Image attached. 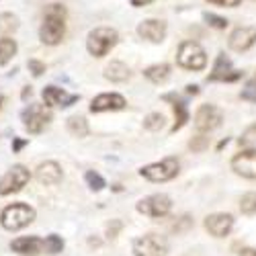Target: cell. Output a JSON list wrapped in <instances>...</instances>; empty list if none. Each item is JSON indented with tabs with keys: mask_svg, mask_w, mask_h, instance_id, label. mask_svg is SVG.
I'll return each mask as SVG.
<instances>
[{
	"mask_svg": "<svg viewBox=\"0 0 256 256\" xmlns=\"http://www.w3.org/2000/svg\"><path fill=\"white\" fill-rule=\"evenodd\" d=\"M188 148L193 152H203V150H207L209 148V138H205V136H195L193 140L188 142Z\"/></svg>",
	"mask_w": 256,
	"mask_h": 256,
	"instance_id": "f546056e",
	"label": "cell"
},
{
	"mask_svg": "<svg viewBox=\"0 0 256 256\" xmlns=\"http://www.w3.org/2000/svg\"><path fill=\"white\" fill-rule=\"evenodd\" d=\"M254 82H256V74H254Z\"/></svg>",
	"mask_w": 256,
	"mask_h": 256,
	"instance_id": "b9f144b4",
	"label": "cell"
},
{
	"mask_svg": "<svg viewBox=\"0 0 256 256\" xmlns=\"http://www.w3.org/2000/svg\"><path fill=\"white\" fill-rule=\"evenodd\" d=\"M140 174L152 182H166V180H172L176 174H178V160L168 156L160 162H154V164H148L140 170Z\"/></svg>",
	"mask_w": 256,
	"mask_h": 256,
	"instance_id": "5b68a950",
	"label": "cell"
},
{
	"mask_svg": "<svg viewBox=\"0 0 256 256\" xmlns=\"http://www.w3.org/2000/svg\"><path fill=\"white\" fill-rule=\"evenodd\" d=\"M244 74L238 72V70H234L232 68V62L230 58H226L224 54H220L218 62H216V66H213V72L209 74V82H236L240 80Z\"/></svg>",
	"mask_w": 256,
	"mask_h": 256,
	"instance_id": "8fae6325",
	"label": "cell"
},
{
	"mask_svg": "<svg viewBox=\"0 0 256 256\" xmlns=\"http://www.w3.org/2000/svg\"><path fill=\"white\" fill-rule=\"evenodd\" d=\"M222 121H224V113H222V109H218L216 104H201L197 109V113H195V127L201 134L218 130V127L222 125Z\"/></svg>",
	"mask_w": 256,
	"mask_h": 256,
	"instance_id": "52a82bcc",
	"label": "cell"
},
{
	"mask_svg": "<svg viewBox=\"0 0 256 256\" xmlns=\"http://www.w3.org/2000/svg\"><path fill=\"white\" fill-rule=\"evenodd\" d=\"M164 98H166V100H174V115H176V121H174V125H172V132L182 130L184 123L188 121V111H186V104H184L182 100H176L174 96H170V94H166Z\"/></svg>",
	"mask_w": 256,
	"mask_h": 256,
	"instance_id": "7402d4cb",
	"label": "cell"
},
{
	"mask_svg": "<svg viewBox=\"0 0 256 256\" xmlns=\"http://www.w3.org/2000/svg\"><path fill=\"white\" fill-rule=\"evenodd\" d=\"M138 33L142 39H148V41H152V44H162L164 37H166V23L160 18L142 20L140 27H138Z\"/></svg>",
	"mask_w": 256,
	"mask_h": 256,
	"instance_id": "9a60e30c",
	"label": "cell"
},
{
	"mask_svg": "<svg viewBox=\"0 0 256 256\" xmlns=\"http://www.w3.org/2000/svg\"><path fill=\"white\" fill-rule=\"evenodd\" d=\"M144 76L150 82H154V84H162L170 76V66H168V64H154V66L144 70Z\"/></svg>",
	"mask_w": 256,
	"mask_h": 256,
	"instance_id": "44dd1931",
	"label": "cell"
},
{
	"mask_svg": "<svg viewBox=\"0 0 256 256\" xmlns=\"http://www.w3.org/2000/svg\"><path fill=\"white\" fill-rule=\"evenodd\" d=\"M104 78L111 82H125V80H130V68L123 62H111L104 68Z\"/></svg>",
	"mask_w": 256,
	"mask_h": 256,
	"instance_id": "ffe728a7",
	"label": "cell"
},
{
	"mask_svg": "<svg viewBox=\"0 0 256 256\" xmlns=\"http://www.w3.org/2000/svg\"><path fill=\"white\" fill-rule=\"evenodd\" d=\"M62 248H64V240L60 236H56V234H52V236H48L44 240V250L48 254H58V252H62Z\"/></svg>",
	"mask_w": 256,
	"mask_h": 256,
	"instance_id": "4316f807",
	"label": "cell"
},
{
	"mask_svg": "<svg viewBox=\"0 0 256 256\" xmlns=\"http://www.w3.org/2000/svg\"><path fill=\"white\" fill-rule=\"evenodd\" d=\"M23 121L29 134H41L52 121V111L46 104H31L23 111Z\"/></svg>",
	"mask_w": 256,
	"mask_h": 256,
	"instance_id": "ba28073f",
	"label": "cell"
},
{
	"mask_svg": "<svg viewBox=\"0 0 256 256\" xmlns=\"http://www.w3.org/2000/svg\"><path fill=\"white\" fill-rule=\"evenodd\" d=\"M2 102H4V96H0V106H2Z\"/></svg>",
	"mask_w": 256,
	"mask_h": 256,
	"instance_id": "60d3db41",
	"label": "cell"
},
{
	"mask_svg": "<svg viewBox=\"0 0 256 256\" xmlns=\"http://www.w3.org/2000/svg\"><path fill=\"white\" fill-rule=\"evenodd\" d=\"M86 182H88V186L92 188V190H100L102 186H104V180H102V176L100 174H96V172H92V170H88L86 172Z\"/></svg>",
	"mask_w": 256,
	"mask_h": 256,
	"instance_id": "1f68e13d",
	"label": "cell"
},
{
	"mask_svg": "<svg viewBox=\"0 0 256 256\" xmlns=\"http://www.w3.org/2000/svg\"><path fill=\"white\" fill-rule=\"evenodd\" d=\"M240 96H242L244 100H252V102H256V88H254L252 84H250V86H248V88H246V90H244Z\"/></svg>",
	"mask_w": 256,
	"mask_h": 256,
	"instance_id": "e575fe53",
	"label": "cell"
},
{
	"mask_svg": "<svg viewBox=\"0 0 256 256\" xmlns=\"http://www.w3.org/2000/svg\"><path fill=\"white\" fill-rule=\"evenodd\" d=\"M31 96V86H27L25 90H23V98H29Z\"/></svg>",
	"mask_w": 256,
	"mask_h": 256,
	"instance_id": "ab89813d",
	"label": "cell"
},
{
	"mask_svg": "<svg viewBox=\"0 0 256 256\" xmlns=\"http://www.w3.org/2000/svg\"><path fill=\"white\" fill-rule=\"evenodd\" d=\"M14 54H16V41L10 37L0 39V66H4L6 62H10Z\"/></svg>",
	"mask_w": 256,
	"mask_h": 256,
	"instance_id": "603a6c76",
	"label": "cell"
},
{
	"mask_svg": "<svg viewBox=\"0 0 256 256\" xmlns=\"http://www.w3.org/2000/svg\"><path fill=\"white\" fill-rule=\"evenodd\" d=\"M25 144H27L25 140H18V138H16V140L12 142V152H20V148H23Z\"/></svg>",
	"mask_w": 256,
	"mask_h": 256,
	"instance_id": "d590c367",
	"label": "cell"
},
{
	"mask_svg": "<svg viewBox=\"0 0 256 256\" xmlns=\"http://www.w3.org/2000/svg\"><path fill=\"white\" fill-rule=\"evenodd\" d=\"M134 254L136 256H166L168 242L164 236H158V234H146V236L134 242Z\"/></svg>",
	"mask_w": 256,
	"mask_h": 256,
	"instance_id": "8992f818",
	"label": "cell"
},
{
	"mask_svg": "<svg viewBox=\"0 0 256 256\" xmlns=\"http://www.w3.org/2000/svg\"><path fill=\"white\" fill-rule=\"evenodd\" d=\"M35 176L41 184H58L62 180V168L56 162H44L37 168Z\"/></svg>",
	"mask_w": 256,
	"mask_h": 256,
	"instance_id": "d6986e66",
	"label": "cell"
},
{
	"mask_svg": "<svg viewBox=\"0 0 256 256\" xmlns=\"http://www.w3.org/2000/svg\"><path fill=\"white\" fill-rule=\"evenodd\" d=\"M203 18L207 20V25L213 27V29H226L228 27V20L224 16H218V14H211V12H205Z\"/></svg>",
	"mask_w": 256,
	"mask_h": 256,
	"instance_id": "f1b7e54d",
	"label": "cell"
},
{
	"mask_svg": "<svg viewBox=\"0 0 256 256\" xmlns=\"http://www.w3.org/2000/svg\"><path fill=\"white\" fill-rule=\"evenodd\" d=\"M80 96L78 94H68L64 88H58V86H48L44 88V100L46 104L50 106H70L78 100Z\"/></svg>",
	"mask_w": 256,
	"mask_h": 256,
	"instance_id": "e0dca14e",
	"label": "cell"
},
{
	"mask_svg": "<svg viewBox=\"0 0 256 256\" xmlns=\"http://www.w3.org/2000/svg\"><path fill=\"white\" fill-rule=\"evenodd\" d=\"M240 211L244 216H256V193H246L240 199Z\"/></svg>",
	"mask_w": 256,
	"mask_h": 256,
	"instance_id": "d4e9b609",
	"label": "cell"
},
{
	"mask_svg": "<svg viewBox=\"0 0 256 256\" xmlns=\"http://www.w3.org/2000/svg\"><path fill=\"white\" fill-rule=\"evenodd\" d=\"M10 248L18 254H29V256H35L44 250V240H39L35 236H23V238H16Z\"/></svg>",
	"mask_w": 256,
	"mask_h": 256,
	"instance_id": "ac0fdd59",
	"label": "cell"
},
{
	"mask_svg": "<svg viewBox=\"0 0 256 256\" xmlns=\"http://www.w3.org/2000/svg\"><path fill=\"white\" fill-rule=\"evenodd\" d=\"M68 130L76 138H86L88 136V123L84 117H70L68 119Z\"/></svg>",
	"mask_w": 256,
	"mask_h": 256,
	"instance_id": "cb8c5ba5",
	"label": "cell"
},
{
	"mask_svg": "<svg viewBox=\"0 0 256 256\" xmlns=\"http://www.w3.org/2000/svg\"><path fill=\"white\" fill-rule=\"evenodd\" d=\"M33 220H35V209L25 205V203H12V205L4 207L2 216H0V224H2V228L10 230V232L27 228Z\"/></svg>",
	"mask_w": 256,
	"mask_h": 256,
	"instance_id": "7a4b0ae2",
	"label": "cell"
},
{
	"mask_svg": "<svg viewBox=\"0 0 256 256\" xmlns=\"http://www.w3.org/2000/svg\"><path fill=\"white\" fill-rule=\"evenodd\" d=\"M29 70L33 72V76H41L46 72V64H41L37 60H29Z\"/></svg>",
	"mask_w": 256,
	"mask_h": 256,
	"instance_id": "d6a6232c",
	"label": "cell"
},
{
	"mask_svg": "<svg viewBox=\"0 0 256 256\" xmlns=\"http://www.w3.org/2000/svg\"><path fill=\"white\" fill-rule=\"evenodd\" d=\"M117 31L111 29V27H98L94 31H90L88 35V41H86V48L88 52L94 56V58H102L109 54L115 46H117Z\"/></svg>",
	"mask_w": 256,
	"mask_h": 256,
	"instance_id": "3957f363",
	"label": "cell"
},
{
	"mask_svg": "<svg viewBox=\"0 0 256 256\" xmlns=\"http://www.w3.org/2000/svg\"><path fill=\"white\" fill-rule=\"evenodd\" d=\"M234 228V218L230 213H211L205 220V230L213 238H224Z\"/></svg>",
	"mask_w": 256,
	"mask_h": 256,
	"instance_id": "4fadbf2b",
	"label": "cell"
},
{
	"mask_svg": "<svg viewBox=\"0 0 256 256\" xmlns=\"http://www.w3.org/2000/svg\"><path fill=\"white\" fill-rule=\"evenodd\" d=\"M172 209V201H170L168 195H150L138 203V211L144 213V216H150V218H164Z\"/></svg>",
	"mask_w": 256,
	"mask_h": 256,
	"instance_id": "30bf717a",
	"label": "cell"
},
{
	"mask_svg": "<svg viewBox=\"0 0 256 256\" xmlns=\"http://www.w3.org/2000/svg\"><path fill=\"white\" fill-rule=\"evenodd\" d=\"M31 174L25 166H12L6 174L0 176V195H10V193H18L27 182H29Z\"/></svg>",
	"mask_w": 256,
	"mask_h": 256,
	"instance_id": "9c48e42d",
	"label": "cell"
},
{
	"mask_svg": "<svg viewBox=\"0 0 256 256\" xmlns=\"http://www.w3.org/2000/svg\"><path fill=\"white\" fill-rule=\"evenodd\" d=\"M238 256H256V248H244V250H240Z\"/></svg>",
	"mask_w": 256,
	"mask_h": 256,
	"instance_id": "8d00e7d4",
	"label": "cell"
},
{
	"mask_svg": "<svg viewBox=\"0 0 256 256\" xmlns=\"http://www.w3.org/2000/svg\"><path fill=\"white\" fill-rule=\"evenodd\" d=\"M66 33V8L62 4H50L44 14V25L39 29V37L48 46H58Z\"/></svg>",
	"mask_w": 256,
	"mask_h": 256,
	"instance_id": "6da1fadb",
	"label": "cell"
},
{
	"mask_svg": "<svg viewBox=\"0 0 256 256\" xmlns=\"http://www.w3.org/2000/svg\"><path fill=\"white\" fill-rule=\"evenodd\" d=\"M256 44V27H238L230 33L228 46L234 52H246Z\"/></svg>",
	"mask_w": 256,
	"mask_h": 256,
	"instance_id": "5bb4252c",
	"label": "cell"
},
{
	"mask_svg": "<svg viewBox=\"0 0 256 256\" xmlns=\"http://www.w3.org/2000/svg\"><path fill=\"white\" fill-rule=\"evenodd\" d=\"M254 144H256V123L248 125L240 138V146H254Z\"/></svg>",
	"mask_w": 256,
	"mask_h": 256,
	"instance_id": "4dcf8cb0",
	"label": "cell"
},
{
	"mask_svg": "<svg viewBox=\"0 0 256 256\" xmlns=\"http://www.w3.org/2000/svg\"><path fill=\"white\" fill-rule=\"evenodd\" d=\"M150 2H154V0H132L134 6H146V4H150Z\"/></svg>",
	"mask_w": 256,
	"mask_h": 256,
	"instance_id": "74e56055",
	"label": "cell"
},
{
	"mask_svg": "<svg viewBox=\"0 0 256 256\" xmlns=\"http://www.w3.org/2000/svg\"><path fill=\"white\" fill-rule=\"evenodd\" d=\"M234 172L244 178H256V150H244L232 158Z\"/></svg>",
	"mask_w": 256,
	"mask_h": 256,
	"instance_id": "7c38bea8",
	"label": "cell"
},
{
	"mask_svg": "<svg viewBox=\"0 0 256 256\" xmlns=\"http://www.w3.org/2000/svg\"><path fill=\"white\" fill-rule=\"evenodd\" d=\"M186 92H188V94H197L199 90H197V86H193V84H188V86H186Z\"/></svg>",
	"mask_w": 256,
	"mask_h": 256,
	"instance_id": "f35d334b",
	"label": "cell"
},
{
	"mask_svg": "<svg viewBox=\"0 0 256 256\" xmlns=\"http://www.w3.org/2000/svg\"><path fill=\"white\" fill-rule=\"evenodd\" d=\"M176 62L184 70H203L207 66V54L195 41H184L178 48Z\"/></svg>",
	"mask_w": 256,
	"mask_h": 256,
	"instance_id": "277c9868",
	"label": "cell"
},
{
	"mask_svg": "<svg viewBox=\"0 0 256 256\" xmlns=\"http://www.w3.org/2000/svg\"><path fill=\"white\" fill-rule=\"evenodd\" d=\"M164 115H160V113H150L146 119H144V127L146 130H150V132H158V130H162L164 127Z\"/></svg>",
	"mask_w": 256,
	"mask_h": 256,
	"instance_id": "484cf974",
	"label": "cell"
},
{
	"mask_svg": "<svg viewBox=\"0 0 256 256\" xmlns=\"http://www.w3.org/2000/svg\"><path fill=\"white\" fill-rule=\"evenodd\" d=\"M125 98L117 92H104L98 94L96 98H92L90 102V111L92 113H104V111H121L125 109Z\"/></svg>",
	"mask_w": 256,
	"mask_h": 256,
	"instance_id": "2e32d148",
	"label": "cell"
},
{
	"mask_svg": "<svg viewBox=\"0 0 256 256\" xmlns=\"http://www.w3.org/2000/svg\"><path fill=\"white\" fill-rule=\"evenodd\" d=\"M207 2L218 4V6H230V8H234V6H238L242 0H207Z\"/></svg>",
	"mask_w": 256,
	"mask_h": 256,
	"instance_id": "836d02e7",
	"label": "cell"
},
{
	"mask_svg": "<svg viewBox=\"0 0 256 256\" xmlns=\"http://www.w3.org/2000/svg\"><path fill=\"white\" fill-rule=\"evenodd\" d=\"M16 27H18L16 16H12V14H2V16H0V33H2V35L12 33Z\"/></svg>",
	"mask_w": 256,
	"mask_h": 256,
	"instance_id": "83f0119b",
	"label": "cell"
}]
</instances>
